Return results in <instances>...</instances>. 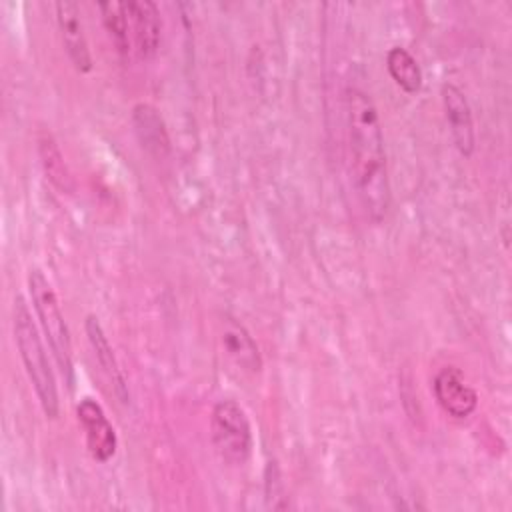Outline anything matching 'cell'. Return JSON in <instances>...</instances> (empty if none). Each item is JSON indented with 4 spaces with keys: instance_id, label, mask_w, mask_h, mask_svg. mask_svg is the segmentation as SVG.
<instances>
[{
    "instance_id": "cell-3",
    "label": "cell",
    "mask_w": 512,
    "mask_h": 512,
    "mask_svg": "<svg viewBox=\"0 0 512 512\" xmlns=\"http://www.w3.org/2000/svg\"><path fill=\"white\" fill-rule=\"evenodd\" d=\"M26 282H28L32 308L36 312V318L44 332V338L50 346V352L64 376V382L68 386H72V382H74L72 342H70V332H68L62 308H60V300L42 270L30 268Z\"/></svg>"
},
{
    "instance_id": "cell-12",
    "label": "cell",
    "mask_w": 512,
    "mask_h": 512,
    "mask_svg": "<svg viewBox=\"0 0 512 512\" xmlns=\"http://www.w3.org/2000/svg\"><path fill=\"white\" fill-rule=\"evenodd\" d=\"M84 330H86V336H88V342H90V348L94 352V358L98 362V366L102 368L104 376L108 378V382L112 384L114 388V394L122 400V402H128V386H126V378L120 370V364L114 356V350L104 334V328L102 324L98 322V318L94 314H88L86 316V322H84Z\"/></svg>"
},
{
    "instance_id": "cell-8",
    "label": "cell",
    "mask_w": 512,
    "mask_h": 512,
    "mask_svg": "<svg viewBox=\"0 0 512 512\" xmlns=\"http://www.w3.org/2000/svg\"><path fill=\"white\" fill-rule=\"evenodd\" d=\"M442 104H444L446 122L450 126V134L456 150L462 156L470 158L476 150V130H474L472 108L464 90L452 82H446L442 86Z\"/></svg>"
},
{
    "instance_id": "cell-2",
    "label": "cell",
    "mask_w": 512,
    "mask_h": 512,
    "mask_svg": "<svg viewBox=\"0 0 512 512\" xmlns=\"http://www.w3.org/2000/svg\"><path fill=\"white\" fill-rule=\"evenodd\" d=\"M12 332H14V342H16L20 360L24 364L28 380L32 382V388L36 392L40 408L46 414V418L56 420L58 412H60L56 376H54L52 364L48 360L44 342L38 334V326L34 324L32 312L22 296L14 298Z\"/></svg>"
},
{
    "instance_id": "cell-5",
    "label": "cell",
    "mask_w": 512,
    "mask_h": 512,
    "mask_svg": "<svg viewBox=\"0 0 512 512\" xmlns=\"http://www.w3.org/2000/svg\"><path fill=\"white\" fill-rule=\"evenodd\" d=\"M76 418L84 432L86 448L96 462H108L118 448V436L108 420L104 408L90 396L82 398L76 406Z\"/></svg>"
},
{
    "instance_id": "cell-6",
    "label": "cell",
    "mask_w": 512,
    "mask_h": 512,
    "mask_svg": "<svg viewBox=\"0 0 512 512\" xmlns=\"http://www.w3.org/2000/svg\"><path fill=\"white\" fill-rule=\"evenodd\" d=\"M432 392L438 406L452 418L464 420L478 408V394L468 384L464 372L456 366H442L432 380Z\"/></svg>"
},
{
    "instance_id": "cell-15",
    "label": "cell",
    "mask_w": 512,
    "mask_h": 512,
    "mask_svg": "<svg viewBox=\"0 0 512 512\" xmlns=\"http://www.w3.org/2000/svg\"><path fill=\"white\" fill-rule=\"evenodd\" d=\"M38 154H40V164L44 168L46 178L60 190L70 194L74 190V180L72 174L64 162V156L52 138V134H42L38 140Z\"/></svg>"
},
{
    "instance_id": "cell-1",
    "label": "cell",
    "mask_w": 512,
    "mask_h": 512,
    "mask_svg": "<svg viewBox=\"0 0 512 512\" xmlns=\"http://www.w3.org/2000/svg\"><path fill=\"white\" fill-rule=\"evenodd\" d=\"M344 106L352 182L366 216L382 222L390 206V178L380 116L370 94L358 86H348Z\"/></svg>"
},
{
    "instance_id": "cell-4",
    "label": "cell",
    "mask_w": 512,
    "mask_h": 512,
    "mask_svg": "<svg viewBox=\"0 0 512 512\" xmlns=\"http://www.w3.org/2000/svg\"><path fill=\"white\" fill-rule=\"evenodd\" d=\"M210 436L216 452L228 464L240 466L252 454L254 438L250 420L244 408L232 398H222L212 406Z\"/></svg>"
},
{
    "instance_id": "cell-10",
    "label": "cell",
    "mask_w": 512,
    "mask_h": 512,
    "mask_svg": "<svg viewBox=\"0 0 512 512\" xmlns=\"http://www.w3.org/2000/svg\"><path fill=\"white\" fill-rule=\"evenodd\" d=\"M132 40L140 58H152L158 52L162 38V20L158 6L148 0L126 2Z\"/></svg>"
},
{
    "instance_id": "cell-11",
    "label": "cell",
    "mask_w": 512,
    "mask_h": 512,
    "mask_svg": "<svg viewBox=\"0 0 512 512\" xmlns=\"http://www.w3.org/2000/svg\"><path fill=\"white\" fill-rule=\"evenodd\" d=\"M132 128L142 144V148L152 154L154 158H164L170 152V138L166 124L160 116V112L148 104V102H138L132 108Z\"/></svg>"
},
{
    "instance_id": "cell-13",
    "label": "cell",
    "mask_w": 512,
    "mask_h": 512,
    "mask_svg": "<svg viewBox=\"0 0 512 512\" xmlns=\"http://www.w3.org/2000/svg\"><path fill=\"white\" fill-rule=\"evenodd\" d=\"M386 70L400 90L416 94L422 88V68L414 54L404 46H392L386 52Z\"/></svg>"
},
{
    "instance_id": "cell-14",
    "label": "cell",
    "mask_w": 512,
    "mask_h": 512,
    "mask_svg": "<svg viewBox=\"0 0 512 512\" xmlns=\"http://www.w3.org/2000/svg\"><path fill=\"white\" fill-rule=\"evenodd\" d=\"M102 24L114 44V48L122 54H130L132 46V30H130V18H128V8L126 2H100L98 4Z\"/></svg>"
},
{
    "instance_id": "cell-9",
    "label": "cell",
    "mask_w": 512,
    "mask_h": 512,
    "mask_svg": "<svg viewBox=\"0 0 512 512\" xmlns=\"http://www.w3.org/2000/svg\"><path fill=\"white\" fill-rule=\"evenodd\" d=\"M54 10H56V24L60 30V38L70 62L78 72H90L92 54H90L84 24L80 18L82 16L80 6L70 0H60L54 4Z\"/></svg>"
},
{
    "instance_id": "cell-7",
    "label": "cell",
    "mask_w": 512,
    "mask_h": 512,
    "mask_svg": "<svg viewBox=\"0 0 512 512\" xmlns=\"http://www.w3.org/2000/svg\"><path fill=\"white\" fill-rule=\"evenodd\" d=\"M218 342L222 354L244 374H258L262 370V354L248 332V328L236 318L224 314L218 324Z\"/></svg>"
}]
</instances>
